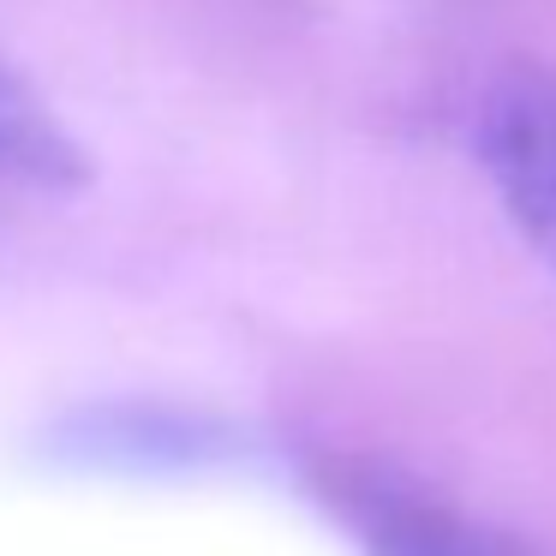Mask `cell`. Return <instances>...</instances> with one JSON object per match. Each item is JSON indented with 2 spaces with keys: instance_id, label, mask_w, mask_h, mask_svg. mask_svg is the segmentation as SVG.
<instances>
[{
  "instance_id": "1",
  "label": "cell",
  "mask_w": 556,
  "mask_h": 556,
  "mask_svg": "<svg viewBox=\"0 0 556 556\" xmlns=\"http://www.w3.org/2000/svg\"><path fill=\"white\" fill-rule=\"evenodd\" d=\"M479 162L527 245L556 269V73H515L491 90Z\"/></svg>"
},
{
  "instance_id": "2",
  "label": "cell",
  "mask_w": 556,
  "mask_h": 556,
  "mask_svg": "<svg viewBox=\"0 0 556 556\" xmlns=\"http://www.w3.org/2000/svg\"><path fill=\"white\" fill-rule=\"evenodd\" d=\"M0 174L25 186H73L85 180V150L66 138L54 109L13 73L0 66Z\"/></svg>"
}]
</instances>
